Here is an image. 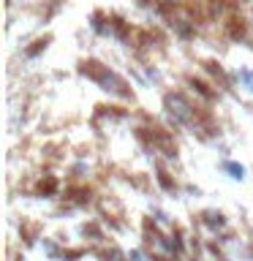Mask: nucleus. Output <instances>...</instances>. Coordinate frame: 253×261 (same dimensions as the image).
<instances>
[]
</instances>
